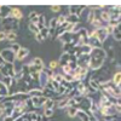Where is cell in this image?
<instances>
[{"instance_id": "ba28073f", "label": "cell", "mask_w": 121, "mask_h": 121, "mask_svg": "<svg viewBox=\"0 0 121 121\" xmlns=\"http://www.w3.org/2000/svg\"><path fill=\"white\" fill-rule=\"evenodd\" d=\"M46 97L44 96H40V97H30V102H32V105L34 107V109H39V108H43L45 102H46Z\"/></svg>"}, {"instance_id": "5b68a950", "label": "cell", "mask_w": 121, "mask_h": 121, "mask_svg": "<svg viewBox=\"0 0 121 121\" xmlns=\"http://www.w3.org/2000/svg\"><path fill=\"white\" fill-rule=\"evenodd\" d=\"M93 33H95V35L97 36V39H98L102 44H104V43L107 41V39H108V36H109V34L107 33L105 27L98 28V29H93Z\"/></svg>"}, {"instance_id": "cb8c5ba5", "label": "cell", "mask_w": 121, "mask_h": 121, "mask_svg": "<svg viewBox=\"0 0 121 121\" xmlns=\"http://www.w3.org/2000/svg\"><path fill=\"white\" fill-rule=\"evenodd\" d=\"M78 112H79V108H78V107H68V108H67L68 116H70V117H76Z\"/></svg>"}, {"instance_id": "8d00e7d4", "label": "cell", "mask_w": 121, "mask_h": 121, "mask_svg": "<svg viewBox=\"0 0 121 121\" xmlns=\"http://www.w3.org/2000/svg\"><path fill=\"white\" fill-rule=\"evenodd\" d=\"M58 67H59V65H58V62H57V60H51V62L48 63V67H47V68L51 69L52 72H55V70H56Z\"/></svg>"}, {"instance_id": "603a6c76", "label": "cell", "mask_w": 121, "mask_h": 121, "mask_svg": "<svg viewBox=\"0 0 121 121\" xmlns=\"http://www.w3.org/2000/svg\"><path fill=\"white\" fill-rule=\"evenodd\" d=\"M102 21L105 23V24H108V22H109V19H110V16H109V12L107 11V10H102L100 11V15L98 16Z\"/></svg>"}, {"instance_id": "4fadbf2b", "label": "cell", "mask_w": 121, "mask_h": 121, "mask_svg": "<svg viewBox=\"0 0 121 121\" xmlns=\"http://www.w3.org/2000/svg\"><path fill=\"white\" fill-rule=\"evenodd\" d=\"M60 41H62V44H72L73 43V39H74V34L73 33H64L62 34L59 38H58Z\"/></svg>"}, {"instance_id": "e0dca14e", "label": "cell", "mask_w": 121, "mask_h": 121, "mask_svg": "<svg viewBox=\"0 0 121 121\" xmlns=\"http://www.w3.org/2000/svg\"><path fill=\"white\" fill-rule=\"evenodd\" d=\"M10 12H11V7H9V6H0V18H1V19L10 17Z\"/></svg>"}, {"instance_id": "5bb4252c", "label": "cell", "mask_w": 121, "mask_h": 121, "mask_svg": "<svg viewBox=\"0 0 121 121\" xmlns=\"http://www.w3.org/2000/svg\"><path fill=\"white\" fill-rule=\"evenodd\" d=\"M70 58H72V56H70L69 53H67V52H63L62 55H60L59 59L57 60V62H58V65H59V67H63V65H67V64L69 63V60H70Z\"/></svg>"}, {"instance_id": "30bf717a", "label": "cell", "mask_w": 121, "mask_h": 121, "mask_svg": "<svg viewBox=\"0 0 121 121\" xmlns=\"http://www.w3.org/2000/svg\"><path fill=\"white\" fill-rule=\"evenodd\" d=\"M48 81H50V78L41 70V72L39 73V86H40V88H41V90L45 88V86L47 85Z\"/></svg>"}, {"instance_id": "ab89813d", "label": "cell", "mask_w": 121, "mask_h": 121, "mask_svg": "<svg viewBox=\"0 0 121 121\" xmlns=\"http://www.w3.org/2000/svg\"><path fill=\"white\" fill-rule=\"evenodd\" d=\"M51 11H53V12H59V11H60V6H58V5L51 6Z\"/></svg>"}, {"instance_id": "1f68e13d", "label": "cell", "mask_w": 121, "mask_h": 121, "mask_svg": "<svg viewBox=\"0 0 121 121\" xmlns=\"http://www.w3.org/2000/svg\"><path fill=\"white\" fill-rule=\"evenodd\" d=\"M53 109H44V112H43V116H45V117H47V119H51L52 116H53Z\"/></svg>"}, {"instance_id": "d4e9b609", "label": "cell", "mask_w": 121, "mask_h": 121, "mask_svg": "<svg viewBox=\"0 0 121 121\" xmlns=\"http://www.w3.org/2000/svg\"><path fill=\"white\" fill-rule=\"evenodd\" d=\"M39 34L43 36V39L45 40V39H47L48 36H51V34H50V28L46 26V27H44L43 29H40L39 30Z\"/></svg>"}, {"instance_id": "2e32d148", "label": "cell", "mask_w": 121, "mask_h": 121, "mask_svg": "<svg viewBox=\"0 0 121 121\" xmlns=\"http://www.w3.org/2000/svg\"><path fill=\"white\" fill-rule=\"evenodd\" d=\"M68 100H69V97H68V96L62 97L59 100H57L56 107H57V108H59V109H65V108L68 107Z\"/></svg>"}, {"instance_id": "83f0119b", "label": "cell", "mask_w": 121, "mask_h": 121, "mask_svg": "<svg viewBox=\"0 0 121 121\" xmlns=\"http://www.w3.org/2000/svg\"><path fill=\"white\" fill-rule=\"evenodd\" d=\"M112 35H113L114 40H116V41H120V40H121V35H120V26H117V27H114Z\"/></svg>"}, {"instance_id": "ac0fdd59", "label": "cell", "mask_w": 121, "mask_h": 121, "mask_svg": "<svg viewBox=\"0 0 121 121\" xmlns=\"http://www.w3.org/2000/svg\"><path fill=\"white\" fill-rule=\"evenodd\" d=\"M91 26H93L95 27V29H98V28H103V27H105L107 24L102 21V19H100L98 16H96L95 17V19L92 22H91Z\"/></svg>"}, {"instance_id": "d590c367", "label": "cell", "mask_w": 121, "mask_h": 121, "mask_svg": "<svg viewBox=\"0 0 121 121\" xmlns=\"http://www.w3.org/2000/svg\"><path fill=\"white\" fill-rule=\"evenodd\" d=\"M28 28H29L30 32L34 33V34H38V33H39V28H38V27H36V24H34V23H30V22H29Z\"/></svg>"}, {"instance_id": "f35d334b", "label": "cell", "mask_w": 121, "mask_h": 121, "mask_svg": "<svg viewBox=\"0 0 121 121\" xmlns=\"http://www.w3.org/2000/svg\"><path fill=\"white\" fill-rule=\"evenodd\" d=\"M57 21H58V26L62 24V23H64V22H65V16H64V15H59V16L57 17Z\"/></svg>"}, {"instance_id": "f1b7e54d", "label": "cell", "mask_w": 121, "mask_h": 121, "mask_svg": "<svg viewBox=\"0 0 121 121\" xmlns=\"http://www.w3.org/2000/svg\"><path fill=\"white\" fill-rule=\"evenodd\" d=\"M9 96V88L0 81V97H7Z\"/></svg>"}, {"instance_id": "7a4b0ae2", "label": "cell", "mask_w": 121, "mask_h": 121, "mask_svg": "<svg viewBox=\"0 0 121 121\" xmlns=\"http://www.w3.org/2000/svg\"><path fill=\"white\" fill-rule=\"evenodd\" d=\"M19 26V21L13 19L12 17H7L1 19V27H3V32L9 33V32H16V29H18Z\"/></svg>"}, {"instance_id": "bcb514c9", "label": "cell", "mask_w": 121, "mask_h": 121, "mask_svg": "<svg viewBox=\"0 0 121 121\" xmlns=\"http://www.w3.org/2000/svg\"><path fill=\"white\" fill-rule=\"evenodd\" d=\"M3 100H4V97H0V103H1Z\"/></svg>"}, {"instance_id": "d6a6232c", "label": "cell", "mask_w": 121, "mask_h": 121, "mask_svg": "<svg viewBox=\"0 0 121 121\" xmlns=\"http://www.w3.org/2000/svg\"><path fill=\"white\" fill-rule=\"evenodd\" d=\"M95 17H96V11H95V10H91L90 9V12H88V15H87V22L91 24V22H92L93 21V19H95Z\"/></svg>"}, {"instance_id": "52a82bcc", "label": "cell", "mask_w": 121, "mask_h": 121, "mask_svg": "<svg viewBox=\"0 0 121 121\" xmlns=\"http://www.w3.org/2000/svg\"><path fill=\"white\" fill-rule=\"evenodd\" d=\"M87 87L90 90V93H93V92H97L100 88V81L96 78H91L88 80V84H87Z\"/></svg>"}, {"instance_id": "ee69618b", "label": "cell", "mask_w": 121, "mask_h": 121, "mask_svg": "<svg viewBox=\"0 0 121 121\" xmlns=\"http://www.w3.org/2000/svg\"><path fill=\"white\" fill-rule=\"evenodd\" d=\"M3 121H15V119H13L11 115H10V116H4Z\"/></svg>"}, {"instance_id": "7c38bea8", "label": "cell", "mask_w": 121, "mask_h": 121, "mask_svg": "<svg viewBox=\"0 0 121 121\" xmlns=\"http://www.w3.org/2000/svg\"><path fill=\"white\" fill-rule=\"evenodd\" d=\"M10 17H12L13 19H17V21H21L23 18V13L18 7H11V12H10Z\"/></svg>"}, {"instance_id": "60d3db41", "label": "cell", "mask_w": 121, "mask_h": 121, "mask_svg": "<svg viewBox=\"0 0 121 121\" xmlns=\"http://www.w3.org/2000/svg\"><path fill=\"white\" fill-rule=\"evenodd\" d=\"M4 40H6V33L5 32H0V41H4Z\"/></svg>"}, {"instance_id": "f546056e", "label": "cell", "mask_w": 121, "mask_h": 121, "mask_svg": "<svg viewBox=\"0 0 121 121\" xmlns=\"http://www.w3.org/2000/svg\"><path fill=\"white\" fill-rule=\"evenodd\" d=\"M112 81H113L115 85L120 86V84H121V74H120V70L114 74V76H113V79H112Z\"/></svg>"}, {"instance_id": "6da1fadb", "label": "cell", "mask_w": 121, "mask_h": 121, "mask_svg": "<svg viewBox=\"0 0 121 121\" xmlns=\"http://www.w3.org/2000/svg\"><path fill=\"white\" fill-rule=\"evenodd\" d=\"M107 52L104 48H93L92 52L90 53V62H88V70H97L102 69L105 60H107Z\"/></svg>"}, {"instance_id": "9a60e30c", "label": "cell", "mask_w": 121, "mask_h": 121, "mask_svg": "<svg viewBox=\"0 0 121 121\" xmlns=\"http://www.w3.org/2000/svg\"><path fill=\"white\" fill-rule=\"evenodd\" d=\"M65 22L69 24H79L80 23V17L76 15H68L65 16Z\"/></svg>"}, {"instance_id": "7bdbcfd3", "label": "cell", "mask_w": 121, "mask_h": 121, "mask_svg": "<svg viewBox=\"0 0 121 121\" xmlns=\"http://www.w3.org/2000/svg\"><path fill=\"white\" fill-rule=\"evenodd\" d=\"M4 109H5L4 104H3V103H0V117L4 116Z\"/></svg>"}, {"instance_id": "836d02e7", "label": "cell", "mask_w": 121, "mask_h": 121, "mask_svg": "<svg viewBox=\"0 0 121 121\" xmlns=\"http://www.w3.org/2000/svg\"><path fill=\"white\" fill-rule=\"evenodd\" d=\"M52 80H55L56 82H58V84H60L63 81V74H57V73H55L53 74V76L51 78Z\"/></svg>"}, {"instance_id": "f6af8a7d", "label": "cell", "mask_w": 121, "mask_h": 121, "mask_svg": "<svg viewBox=\"0 0 121 121\" xmlns=\"http://www.w3.org/2000/svg\"><path fill=\"white\" fill-rule=\"evenodd\" d=\"M4 63H5V62H4V59L1 58V56H0V67H1V65H3Z\"/></svg>"}, {"instance_id": "3957f363", "label": "cell", "mask_w": 121, "mask_h": 121, "mask_svg": "<svg viewBox=\"0 0 121 121\" xmlns=\"http://www.w3.org/2000/svg\"><path fill=\"white\" fill-rule=\"evenodd\" d=\"M0 56L4 59L5 63H10V64H13L16 62V55L11 51L10 48H4L0 51Z\"/></svg>"}, {"instance_id": "484cf974", "label": "cell", "mask_w": 121, "mask_h": 121, "mask_svg": "<svg viewBox=\"0 0 121 121\" xmlns=\"http://www.w3.org/2000/svg\"><path fill=\"white\" fill-rule=\"evenodd\" d=\"M38 17H39V13H38L36 11H32V12L29 13L28 19H29V22H30V23L36 24V23H38Z\"/></svg>"}, {"instance_id": "4dcf8cb0", "label": "cell", "mask_w": 121, "mask_h": 121, "mask_svg": "<svg viewBox=\"0 0 121 121\" xmlns=\"http://www.w3.org/2000/svg\"><path fill=\"white\" fill-rule=\"evenodd\" d=\"M30 64H33V65H36V67H45L44 65V62H43V59L40 58V57H35L32 62H30Z\"/></svg>"}, {"instance_id": "8992f818", "label": "cell", "mask_w": 121, "mask_h": 121, "mask_svg": "<svg viewBox=\"0 0 121 121\" xmlns=\"http://www.w3.org/2000/svg\"><path fill=\"white\" fill-rule=\"evenodd\" d=\"M87 45H90L92 48H100L103 46V44L99 41L97 39V36L95 35V33H88V41H87Z\"/></svg>"}, {"instance_id": "b9f144b4", "label": "cell", "mask_w": 121, "mask_h": 121, "mask_svg": "<svg viewBox=\"0 0 121 121\" xmlns=\"http://www.w3.org/2000/svg\"><path fill=\"white\" fill-rule=\"evenodd\" d=\"M35 40H36V41H39V43H41V41H44V39H43V36L40 35L39 33H38V34H35Z\"/></svg>"}, {"instance_id": "8fae6325", "label": "cell", "mask_w": 121, "mask_h": 121, "mask_svg": "<svg viewBox=\"0 0 121 121\" xmlns=\"http://www.w3.org/2000/svg\"><path fill=\"white\" fill-rule=\"evenodd\" d=\"M29 55V50L26 48V47H21V50L16 53V60L17 62H21V60L26 59Z\"/></svg>"}, {"instance_id": "74e56055", "label": "cell", "mask_w": 121, "mask_h": 121, "mask_svg": "<svg viewBox=\"0 0 121 121\" xmlns=\"http://www.w3.org/2000/svg\"><path fill=\"white\" fill-rule=\"evenodd\" d=\"M72 73H73V70L70 69V67H69L68 64L62 67V74H63V75H65V74H72Z\"/></svg>"}, {"instance_id": "277c9868", "label": "cell", "mask_w": 121, "mask_h": 121, "mask_svg": "<svg viewBox=\"0 0 121 121\" xmlns=\"http://www.w3.org/2000/svg\"><path fill=\"white\" fill-rule=\"evenodd\" d=\"M0 75H3V76H10V78H15L13 64L4 63L1 67H0Z\"/></svg>"}, {"instance_id": "d6986e66", "label": "cell", "mask_w": 121, "mask_h": 121, "mask_svg": "<svg viewBox=\"0 0 121 121\" xmlns=\"http://www.w3.org/2000/svg\"><path fill=\"white\" fill-rule=\"evenodd\" d=\"M47 24H46V17H45V15L43 13V15H39V17H38V23H36V27L39 28V30L40 29H43L44 27H46Z\"/></svg>"}, {"instance_id": "7402d4cb", "label": "cell", "mask_w": 121, "mask_h": 121, "mask_svg": "<svg viewBox=\"0 0 121 121\" xmlns=\"http://www.w3.org/2000/svg\"><path fill=\"white\" fill-rule=\"evenodd\" d=\"M76 117H79L81 121H90V116H88V113L87 112H84V110H80L76 114Z\"/></svg>"}, {"instance_id": "e575fe53", "label": "cell", "mask_w": 121, "mask_h": 121, "mask_svg": "<svg viewBox=\"0 0 121 121\" xmlns=\"http://www.w3.org/2000/svg\"><path fill=\"white\" fill-rule=\"evenodd\" d=\"M21 47H22V46L19 45V44H16V43H13L11 46H10V50H11V51H12V52L16 55V53L19 51V50H21Z\"/></svg>"}, {"instance_id": "4316f807", "label": "cell", "mask_w": 121, "mask_h": 121, "mask_svg": "<svg viewBox=\"0 0 121 121\" xmlns=\"http://www.w3.org/2000/svg\"><path fill=\"white\" fill-rule=\"evenodd\" d=\"M6 40L13 44L17 40V33L16 32H9V33H6Z\"/></svg>"}, {"instance_id": "9c48e42d", "label": "cell", "mask_w": 121, "mask_h": 121, "mask_svg": "<svg viewBox=\"0 0 121 121\" xmlns=\"http://www.w3.org/2000/svg\"><path fill=\"white\" fill-rule=\"evenodd\" d=\"M86 9V6H79V5H74V6H68L69 10V15H76V16H81V13L84 12V10Z\"/></svg>"}, {"instance_id": "ffe728a7", "label": "cell", "mask_w": 121, "mask_h": 121, "mask_svg": "<svg viewBox=\"0 0 121 121\" xmlns=\"http://www.w3.org/2000/svg\"><path fill=\"white\" fill-rule=\"evenodd\" d=\"M28 96L29 97H40V96H43V90L41 88H32V90H29L28 91Z\"/></svg>"}, {"instance_id": "44dd1931", "label": "cell", "mask_w": 121, "mask_h": 121, "mask_svg": "<svg viewBox=\"0 0 121 121\" xmlns=\"http://www.w3.org/2000/svg\"><path fill=\"white\" fill-rule=\"evenodd\" d=\"M56 103H57V102H56L55 99H52V98H47L43 108H44V109H55Z\"/></svg>"}]
</instances>
